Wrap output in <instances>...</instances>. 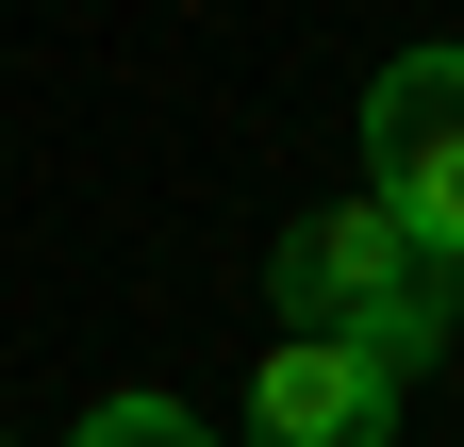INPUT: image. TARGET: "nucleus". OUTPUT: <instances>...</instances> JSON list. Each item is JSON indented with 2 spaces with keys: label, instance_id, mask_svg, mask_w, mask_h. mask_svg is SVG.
Returning a JSON list of instances; mask_svg holds the SVG:
<instances>
[{
  "label": "nucleus",
  "instance_id": "nucleus-1",
  "mask_svg": "<svg viewBox=\"0 0 464 447\" xmlns=\"http://www.w3.org/2000/svg\"><path fill=\"white\" fill-rule=\"evenodd\" d=\"M365 199L415 233V265H464V50H398L365 83Z\"/></svg>",
  "mask_w": 464,
  "mask_h": 447
},
{
  "label": "nucleus",
  "instance_id": "nucleus-2",
  "mask_svg": "<svg viewBox=\"0 0 464 447\" xmlns=\"http://www.w3.org/2000/svg\"><path fill=\"white\" fill-rule=\"evenodd\" d=\"M266 282H282V331H365V315H382L398 282H415V233H398L382 199H332V215H282Z\"/></svg>",
  "mask_w": 464,
  "mask_h": 447
},
{
  "label": "nucleus",
  "instance_id": "nucleus-3",
  "mask_svg": "<svg viewBox=\"0 0 464 447\" xmlns=\"http://www.w3.org/2000/svg\"><path fill=\"white\" fill-rule=\"evenodd\" d=\"M249 447H398V381L348 331H282L249 365Z\"/></svg>",
  "mask_w": 464,
  "mask_h": 447
},
{
  "label": "nucleus",
  "instance_id": "nucleus-4",
  "mask_svg": "<svg viewBox=\"0 0 464 447\" xmlns=\"http://www.w3.org/2000/svg\"><path fill=\"white\" fill-rule=\"evenodd\" d=\"M83 447H216V431H199L183 398H100V414H83Z\"/></svg>",
  "mask_w": 464,
  "mask_h": 447
}]
</instances>
